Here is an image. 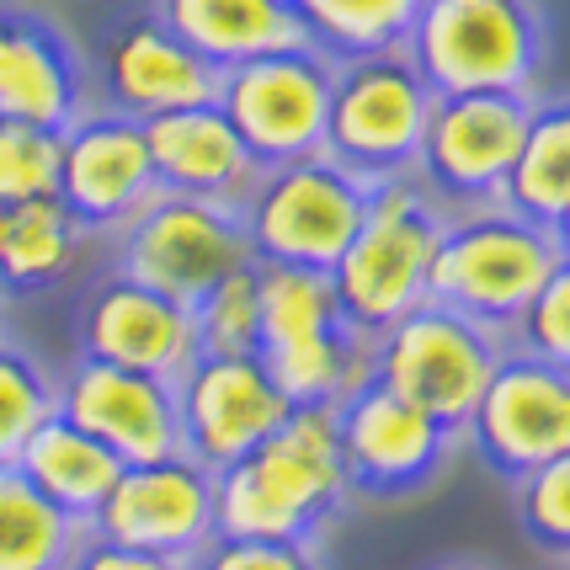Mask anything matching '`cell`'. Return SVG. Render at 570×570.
I'll list each match as a JSON object with an SVG mask.
<instances>
[{"label": "cell", "mask_w": 570, "mask_h": 570, "mask_svg": "<svg viewBox=\"0 0 570 570\" xmlns=\"http://www.w3.org/2000/svg\"><path fill=\"white\" fill-rule=\"evenodd\" d=\"M91 235H112L155 198L145 124L118 107H80L59 128V193Z\"/></svg>", "instance_id": "cell-15"}, {"label": "cell", "mask_w": 570, "mask_h": 570, "mask_svg": "<svg viewBox=\"0 0 570 570\" xmlns=\"http://www.w3.org/2000/svg\"><path fill=\"white\" fill-rule=\"evenodd\" d=\"M443 224L448 203L416 171L373 181L357 235L325 273L336 309L352 331L379 336L384 325L426 304V273H432V250L443 240Z\"/></svg>", "instance_id": "cell-3"}, {"label": "cell", "mask_w": 570, "mask_h": 570, "mask_svg": "<svg viewBox=\"0 0 570 570\" xmlns=\"http://www.w3.org/2000/svg\"><path fill=\"white\" fill-rule=\"evenodd\" d=\"M400 49L438 97L522 91L539 97L549 27L533 0H422Z\"/></svg>", "instance_id": "cell-4"}, {"label": "cell", "mask_w": 570, "mask_h": 570, "mask_svg": "<svg viewBox=\"0 0 570 570\" xmlns=\"http://www.w3.org/2000/svg\"><path fill=\"white\" fill-rule=\"evenodd\" d=\"M501 208L522 219L566 229L570 219V112L560 97L533 101V124L522 134V149L501 181Z\"/></svg>", "instance_id": "cell-24"}, {"label": "cell", "mask_w": 570, "mask_h": 570, "mask_svg": "<svg viewBox=\"0 0 570 570\" xmlns=\"http://www.w3.org/2000/svg\"><path fill=\"white\" fill-rule=\"evenodd\" d=\"M53 411L112 448L124 464H149L181 453L171 379H149L134 368H112L97 357H75L65 379H53Z\"/></svg>", "instance_id": "cell-16"}, {"label": "cell", "mask_w": 570, "mask_h": 570, "mask_svg": "<svg viewBox=\"0 0 570 570\" xmlns=\"http://www.w3.org/2000/svg\"><path fill=\"white\" fill-rule=\"evenodd\" d=\"M80 357L176 384L187 373V363L198 357L193 309L124 273L101 277L80 304Z\"/></svg>", "instance_id": "cell-17"}, {"label": "cell", "mask_w": 570, "mask_h": 570, "mask_svg": "<svg viewBox=\"0 0 570 570\" xmlns=\"http://www.w3.org/2000/svg\"><path fill=\"white\" fill-rule=\"evenodd\" d=\"M438 570H480V566H438Z\"/></svg>", "instance_id": "cell-35"}, {"label": "cell", "mask_w": 570, "mask_h": 570, "mask_svg": "<svg viewBox=\"0 0 570 570\" xmlns=\"http://www.w3.org/2000/svg\"><path fill=\"white\" fill-rule=\"evenodd\" d=\"M347 497L336 405H288L273 438L214 470V539L309 544Z\"/></svg>", "instance_id": "cell-1"}, {"label": "cell", "mask_w": 570, "mask_h": 570, "mask_svg": "<svg viewBox=\"0 0 570 570\" xmlns=\"http://www.w3.org/2000/svg\"><path fill=\"white\" fill-rule=\"evenodd\" d=\"M518 491V528L554 560L570 554V453L512 480Z\"/></svg>", "instance_id": "cell-31"}, {"label": "cell", "mask_w": 570, "mask_h": 570, "mask_svg": "<svg viewBox=\"0 0 570 570\" xmlns=\"http://www.w3.org/2000/svg\"><path fill=\"white\" fill-rule=\"evenodd\" d=\"M80 107L86 70L70 38L43 17H0V118L59 134Z\"/></svg>", "instance_id": "cell-20"}, {"label": "cell", "mask_w": 570, "mask_h": 570, "mask_svg": "<svg viewBox=\"0 0 570 570\" xmlns=\"http://www.w3.org/2000/svg\"><path fill=\"white\" fill-rule=\"evenodd\" d=\"M91 533L124 549L193 560L214 539V470H203L187 453L124 464L91 518Z\"/></svg>", "instance_id": "cell-14"}, {"label": "cell", "mask_w": 570, "mask_h": 570, "mask_svg": "<svg viewBox=\"0 0 570 570\" xmlns=\"http://www.w3.org/2000/svg\"><path fill=\"white\" fill-rule=\"evenodd\" d=\"M187 570H321L309 544H277V539H208L187 560Z\"/></svg>", "instance_id": "cell-33"}, {"label": "cell", "mask_w": 570, "mask_h": 570, "mask_svg": "<svg viewBox=\"0 0 570 570\" xmlns=\"http://www.w3.org/2000/svg\"><path fill=\"white\" fill-rule=\"evenodd\" d=\"M86 533L91 528L38 497L17 464H0V570H70Z\"/></svg>", "instance_id": "cell-26"}, {"label": "cell", "mask_w": 570, "mask_h": 570, "mask_svg": "<svg viewBox=\"0 0 570 570\" xmlns=\"http://www.w3.org/2000/svg\"><path fill=\"white\" fill-rule=\"evenodd\" d=\"M304 38L331 59L390 49L405 38L422 0H288Z\"/></svg>", "instance_id": "cell-27"}, {"label": "cell", "mask_w": 570, "mask_h": 570, "mask_svg": "<svg viewBox=\"0 0 570 570\" xmlns=\"http://www.w3.org/2000/svg\"><path fill=\"white\" fill-rule=\"evenodd\" d=\"M145 145L155 193L219 203L229 214L246 203V193L262 176L256 155L235 134V124L219 112V101H198V107H176V112H160V118H145Z\"/></svg>", "instance_id": "cell-18"}, {"label": "cell", "mask_w": 570, "mask_h": 570, "mask_svg": "<svg viewBox=\"0 0 570 570\" xmlns=\"http://www.w3.org/2000/svg\"><path fill=\"white\" fill-rule=\"evenodd\" d=\"M17 470H22L27 485H32L43 501H53L65 518L91 528L97 507L107 501V491H112V480L124 474V459H118L112 448H101L91 432H80L75 422H65V416L53 411L49 422L22 443Z\"/></svg>", "instance_id": "cell-22"}, {"label": "cell", "mask_w": 570, "mask_h": 570, "mask_svg": "<svg viewBox=\"0 0 570 570\" xmlns=\"http://www.w3.org/2000/svg\"><path fill=\"white\" fill-rule=\"evenodd\" d=\"M171 390H176L181 453L198 459L203 470H224V464L246 459L262 438H273V426L294 405L277 390V379L267 373V363L256 352H240V357L198 352Z\"/></svg>", "instance_id": "cell-12"}, {"label": "cell", "mask_w": 570, "mask_h": 570, "mask_svg": "<svg viewBox=\"0 0 570 570\" xmlns=\"http://www.w3.org/2000/svg\"><path fill=\"white\" fill-rule=\"evenodd\" d=\"M336 438H342L347 491H363L379 501L416 497L459 443V432H448L438 416L390 395L373 379L336 405Z\"/></svg>", "instance_id": "cell-13"}, {"label": "cell", "mask_w": 570, "mask_h": 570, "mask_svg": "<svg viewBox=\"0 0 570 570\" xmlns=\"http://www.w3.org/2000/svg\"><path fill=\"white\" fill-rule=\"evenodd\" d=\"M86 224L59 198L0 208V294H49L75 277L86 250Z\"/></svg>", "instance_id": "cell-23"}, {"label": "cell", "mask_w": 570, "mask_h": 570, "mask_svg": "<svg viewBox=\"0 0 570 570\" xmlns=\"http://www.w3.org/2000/svg\"><path fill=\"white\" fill-rule=\"evenodd\" d=\"M432 101L438 91L422 80V70L400 43L347 53L331 65V112H325L321 149L363 181L405 176L416 166Z\"/></svg>", "instance_id": "cell-6"}, {"label": "cell", "mask_w": 570, "mask_h": 570, "mask_svg": "<svg viewBox=\"0 0 570 570\" xmlns=\"http://www.w3.org/2000/svg\"><path fill=\"white\" fill-rule=\"evenodd\" d=\"M501 347L570 368V267H560L539 294L522 304L518 321L501 331Z\"/></svg>", "instance_id": "cell-32"}, {"label": "cell", "mask_w": 570, "mask_h": 570, "mask_svg": "<svg viewBox=\"0 0 570 570\" xmlns=\"http://www.w3.org/2000/svg\"><path fill=\"white\" fill-rule=\"evenodd\" d=\"M155 17L214 70L309 43L288 0H155Z\"/></svg>", "instance_id": "cell-21"}, {"label": "cell", "mask_w": 570, "mask_h": 570, "mask_svg": "<svg viewBox=\"0 0 570 570\" xmlns=\"http://www.w3.org/2000/svg\"><path fill=\"white\" fill-rule=\"evenodd\" d=\"M533 101L539 97L522 91H464L432 101L411 171L448 203V214L501 198V181L533 124Z\"/></svg>", "instance_id": "cell-10"}, {"label": "cell", "mask_w": 570, "mask_h": 570, "mask_svg": "<svg viewBox=\"0 0 570 570\" xmlns=\"http://www.w3.org/2000/svg\"><path fill=\"white\" fill-rule=\"evenodd\" d=\"M256 298H262V336H256V357L277 363L288 352H304L325 342L331 331H342V309L331 294V277L309 273V267H277V262H256Z\"/></svg>", "instance_id": "cell-25"}, {"label": "cell", "mask_w": 570, "mask_h": 570, "mask_svg": "<svg viewBox=\"0 0 570 570\" xmlns=\"http://www.w3.org/2000/svg\"><path fill=\"white\" fill-rule=\"evenodd\" d=\"M368 193L373 181L347 171L342 160H331L325 149L283 160V166H262L256 187L235 208L240 229H246L250 262L331 273L363 224Z\"/></svg>", "instance_id": "cell-5"}, {"label": "cell", "mask_w": 570, "mask_h": 570, "mask_svg": "<svg viewBox=\"0 0 570 570\" xmlns=\"http://www.w3.org/2000/svg\"><path fill=\"white\" fill-rule=\"evenodd\" d=\"M501 357V336L485 325L453 315L443 304H416L411 315L384 325L368 342L373 384H384L390 395L422 405L426 416H438L448 432H464L474 400L485 390V379Z\"/></svg>", "instance_id": "cell-7"}, {"label": "cell", "mask_w": 570, "mask_h": 570, "mask_svg": "<svg viewBox=\"0 0 570 570\" xmlns=\"http://www.w3.org/2000/svg\"><path fill=\"white\" fill-rule=\"evenodd\" d=\"M70 570H187V560H166V554H145V549L107 544L97 533H86V544L75 549Z\"/></svg>", "instance_id": "cell-34"}, {"label": "cell", "mask_w": 570, "mask_h": 570, "mask_svg": "<svg viewBox=\"0 0 570 570\" xmlns=\"http://www.w3.org/2000/svg\"><path fill=\"white\" fill-rule=\"evenodd\" d=\"M193 331H198V352H214V357L256 352V336H262L256 262H246V267H235L229 277H219V283L193 304Z\"/></svg>", "instance_id": "cell-28"}, {"label": "cell", "mask_w": 570, "mask_h": 570, "mask_svg": "<svg viewBox=\"0 0 570 570\" xmlns=\"http://www.w3.org/2000/svg\"><path fill=\"white\" fill-rule=\"evenodd\" d=\"M331 53L315 43L277 49L246 65L219 70V112L235 124L256 155V166H283L325 145V112H331Z\"/></svg>", "instance_id": "cell-9"}, {"label": "cell", "mask_w": 570, "mask_h": 570, "mask_svg": "<svg viewBox=\"0 0 570 570\" xmlns=\"http://www.w3.org/2000/svg\"><path fill=\"white\" fill-rule=\"evenodd\" d=\"M112 235H118L112 273L134 277V283H145V288L176 298L187 309L219 277H229L235 267L250 262L240 214H229V208L203 198H176V193H155Z\"/></svg>", "instance_id": "cell-8"}, {"label": "cell", "mask_w": 570, "mask_h": 570, "mask_svg": "<svg viewBox=\"0 0 570 570\" xmlns=\"http://www.w3.org/2000/svg\"><path fill=\"white\" fill-rule=\"evenodd\" d=\"M53 416V379L27 352L0 342V464H17L22 443Z\"/></svg>", "instance_id": "cell-29"}, {"label": "cell", "mask_w": 570, "mask_h": 570, "mask_svg": "<svg viewBox=\"0 0 570 570\" xmlns=\"http://www.w3.org/2000/svg\"><path fill=\"white\" fill-rule=\"evenodd\" d=\"M560 267H570L566 229H544L501 203H474L448 214L426 273V298L501 336Z\"/></svg>", "instance_id": "cell-2"}, {"label": "cell", "mask_w": 570, "mask_h": 570, "mask_svg": "<svg viewBox=\"0 0 570 570\" xmlns=\"http://www.w3.org/2000/svg\"><path fill=\"white\" fill-rule=\"evenodd\" d=\"M59 193V134L0 118V208Z\"/></svg>", "instance_id": "cell-30"}, {"label": "cell", "mask_w": 570, "mask_h": 570, "mask_svg": "<svg viewBox=\"0 0 570 570\" xmlns=\"http://www.w3.org/2000/svg\"><path fill=\"white\" fill-rule=\"evenodd\" d=\"M464 432H470L474 453L485 459V470H497L501 480H518V474L539 470L549 459H566L570 368L501 347L497 368H491L485 390L474 400Z\"/></svg>", "instance_id": "cell-11"}, {"label": "cell", "mask_w": 570, "mask_h": 570, "mask_svg": "<svg viewBox=\"0 0 570 570\" xmlns=\"http://www.w3.org/2000/svg\"><path fill=\"white\" fill-rule=\"evenodd\" d=\"M214 91H219V70L203 53L187 49L155 11L124 22L107 38L101 97L128 118L145 124V118H160V112H176V107L214 101Z\"/></svg>", "instance_id": "cell-19"}]
</instances>
